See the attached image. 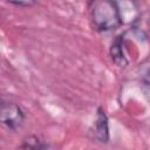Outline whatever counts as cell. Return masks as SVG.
<instances>
[{"mask_svg": "<svg viewBox=\"0 0 150 150\" xmlns=\"http://www.w3.org/2000/svg\"><path fill=\"white\" fill-rule=\"evenodd\" d=\"M93 27L97 32H111L120 28L123 18L115 0H96L91 11Z\"/></svg>", "mask_w": 150, "mask_h": 150, "instance_id": "cell-1", "label": "cell"}, {"mask_svg": "<svg viewBox=\"0 0 150 150\" xmlns=\"http://www.w3.org/2000/svg\"><path fill=\"white\" fill-rule=\"evenodd\" d=\"M2 103H4V100L0 97V107H1V104H2Z\"/></svg>", "mask_w": 150, "mask_h": 150, "instance_id": "cell-7", "label": "cell"}, {"mask_svg": "<svg viewBox=\"0 0 150 150\" xmlns=\"http://www.w3.org/2000/svg\"><path fill=\"white\" fill-rule=\"evenodd\" d=\"M21 149H49L52 145L46 143L45 141H41L36 136H27L22 139V143L19 145Z\"/></svg>", "mask_w": 150, "mask_h": 150, "instance_id": "cell-5", "label": "cell"}, {"mask_svg": "<svg viewBox=\"0 0 150 150\" xmlns=\"http://www.w3.org/2000/svg\"><path fill=\"white\" fill-rule=\"evenodd\" d=\"M6 1L19 7H32L36 4L38 0H6Z\"/></svg>", "mask_w": 150, "mask_h": 150, "instance_id": "cell-6", "label": "cell"}, {"mask_svg": "<svg viewBox=\"0 0 150 150\" xmlns=\"http://www.w3.org/2000/svg\"><path fill=\"white\" fill-rule=\"evenodd\" d=\"M110 57L112 60V62L118 66V67H125L128 64V60L125 57V53H124V34H120L117 35L111 46H110Z\"/></svg>", "mask_w": 150, "mask_h": 150, "instance_id": "cell-4", "label": "cell"}, {"mask_svg": "<svg viewBox=\"0 0 150 150\" xmlns=\"http://www.w3.org/2000/svg\"><path fill=\"white\" fill-rule=\"evenodd\" d=\"M90 134H91V139L94 142H97L101 144H107L109 142V138H110L109 123H108L107 114L102 107L97 108L95 122H94V125H93Z\"/></svg>", "mask_w": 150, "mask_h": 150, "instance_id": "cell-3", "label": "cell"}, {"mask_svg": "<svg viewBox=\"0 0 150 150\" xmlns=\"http://www.w3.org/2000/svg\"><path fill=\"white\" fill-rule=\"evenodd\" d=\"M25 112L20 105L13 102H5L0 107V123L11 130H18L25 123Z\"/></svg>", "mask_w": 150, "mask_h": 150, "instance_id": "cell-2", "label": "cell"}]
</instances>
